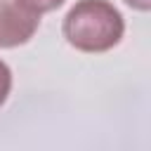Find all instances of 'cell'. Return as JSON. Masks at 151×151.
I'll return each instance as SVG.
<instances>
[{
    "mask_svg": "<svg viewBox=\"0 0 151 151\" xmlns=\"http://www.w3.org/2000/svg\"><path fill=\"white\" fill-rule=\"evenodd\" d=\"M61 33L78 52H109L123 40L125 19L109 0H78L66 12Z\"/></svg>",
    "mask_w": 151,
    "mask_h": 151,
    "instance_id": "6da1fadb",
    "label": "cell"
},
{
    "mask_svg": "<svg viewBox=\"0 0 151 151\" xmlns=\"http://www.w3.org/2000/svg\"><path fill=\"white\" fill-rule=\"evenodd\" d=\"M40 26V14L24 7L19 0H0V47L26 45Z\"/></svg>",
    "mask_w": 151,
    "mask_h": 151,
    "instance_id": "7a4b0ae2",
    "label": "cell"
},
{
    "mask_svg": "<svg viewBox=\"0 0 151 151\" xmlns=\"http://www.w3.org/2000/svg\"><path fill=\"white\" fill-rule=\"evenodd\" d=\"M24 7H28L31 12H35V14H45V12H54V9H59L61 5H64V0H19Z\"/></svg>",
    "mask_w": 151,
    "mask_h": 151,
    "instance_id": "3957f363",
    "label": "cell"
},
{
    "mask_svg": "<svg viewBox=\"0 0 151 151\" xmlns=\"http://www.w3.org/2000/svg\"><path fill=\"white\" fill-rule=\"evenodd\" d=\"M9 92H12V68L0 59V106L7 101Z\"/></svg>",
    "mask_w": 151,
    "mask_h": 151,
    "instance_id": "277c9868",
    "label": "cell"
},
{
    "mask_svg": "<svg viewBox=\"0 0 151 151\" xmlns=\"http://www.w3.org/2000/svg\"><path fill=\"white\" fill-rule=\"evenodd\" d=\"M125 5H130L132 9H139V12H149L151 9V0H125Z\"/></svg>",
    "mask_w": 151,
    "mask_h": 151,
    "instance_id": "5b68a950",
    "label": "cell"
}]
</instances>
